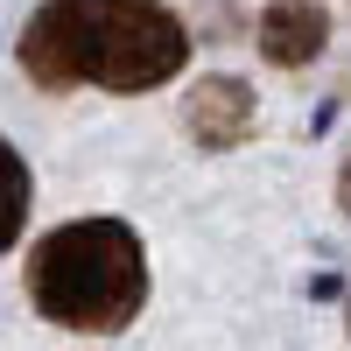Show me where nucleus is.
Here are the masks:
<instances>
[{
	"label": "nucleus",
	"instance_id": "nucleus-1",
	"mask_svg": "<svg viewBox=\"0 0 351 351\" xmlns=\"http://www.w3.org/2000/svg\"><path fill=\"white\" fill-rule=\"evenodd\" d=\"M190 36L162 0H49L21 36V64L36 84H106L155 92L183 71Z\"/></svg>",
	"mask_w": 351,
	"mask_h": 351
},
{
	"label": "nucleus",
	"instance_id": "nucleus-2",
	"mask_svg": "<svg viewBox=\"0 0 351 351\" xmlns=\"http://www.w3.org/2000/svg\"><path fill=\"white\" fill-rule=\"evenodd\" d=\"M28 295L64 330H127L148 302V253L120 218L56 225L28 260Z\"/></svg>",
	"mask_w": 351,
	"mask_h": 351
},
{
	"label": "nucleus",
	"instance_id": "nucleus-3",
	"mask_svg": "<svg viewBox=\"0 0 351 351\" xmlns=\"http://www.w3.org/2000/svg\"><path fill=\"white\" fill-rule=\"evenodd\" d=\"M183 120H190V134L204 148H239L253 134V92L239 77H204L190 92V106H183Z\"/></svg>",
	"mask_w": 351,
	"mask_h": 351
},
{
	"label": "nucleus",
	"instance_id": "nucleus-4",
	"mask_svg": "<svg viewBox=\"0 0 351 351\" xmlns=\"http://www.w3.org/2000/svg\"><path fill=\"white\" fill-rule=\"evenodd\" d=\"M324 36H330V21H324L316 0H274V8L260 14V49H267L281 71L309 64V56L324 49Z\"/></svg>",
	"mask_w": 351,
	"mask_h": 351
},
{
	"label": "nucleus",
	"instance_id": "nucleus-5",
	"mask_svg": "<svg viewBox=\"0 0 351 351\" xmlns=\"http://www.w3.org/2000/svg\"><path fill=\"white\" fill-rule=\"evenodd\" d=\"M21 218H28V162L8 148V141H0V253L14 246Z\"/></svg>",
	"mask_w": 351,
	"mask_h": 351
},
{
	"label": "nucleus",
	"instance_id": "nucleus-6",
	"mask_svg": "<svg viewBox=\"0 0 351 351\" xmlns=\"http://www.w3.org/2000/svg\"><path fill=\"white\" fill-rule=\"evenodd\" d=\"M337 197H344V211H351V169H344V183H337Z\"/></svg>",
	"mask_w": 351,
	"mask_h": 351
}]
</instances>
